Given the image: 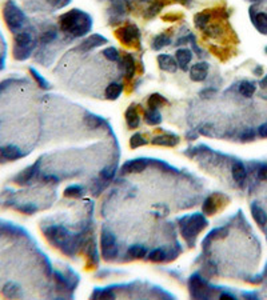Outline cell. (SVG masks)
<instances>
[{"label": "cell", "instance_id": "6da1fadb", "mask_svg": "<svg viewBox=\"0 0 267 300\" xmlns=\"http://www.w3.org/2000/svg\"><path fill=\"white\" fill-rule=\"evenodd\" d=\"M59 28L66 36L83 37L92 30V18L82 9L72 8L60 15Z\"/></svg>", "mask_w": 267, "mask_h": 300}, {"label": "cell", "instance_id": "7a4b0ae2", "mask_svg": "<svg viewBox=\"0 0 267 300\" xmlns=\"http://www.w3.org/2000/svg\"><path fill=\"white\" fill-rule=\"evenodd\" d=\"M44 236L54 247L60 248L66 255L72 256L79 245L78 236L71 235L65 227L52 226L44 228Z\"/></svg>", "mask_w": 267, "mask_h": 300}, {"label": "cell", "instance_id": "3957f363", "mask_svg": "<svg viewBox=\"0 0 267 300\" xmlns=\"http://www.w3.org/2000/svg\"><path fill=\"white\" fill-rule=\"evenodd\" d=\"M180 232L183 239L189 243L190 247H193L195 239L199 232H202L207 227V220L202 213H194L191 216H184L180 220Z\"/></svg>", "mask_w": 267, "mask_h": 300}, {"label": "cell", "instance_id": "277c9868", "mask_svg": "<svg viewBox=\"0 0 267 300\" xmlns=\"http://www.w3.org/2000/svg\"><path fill=\"white\" fill-rule=\"evenodd\" d=\"M36 47V40L33 39L30 31H20L15 33L14 37V48H12V55L19 61L27 60L33 51Z\"/></svg>", "mask_w": 267, "mask_h": 300}, {"label": "cell", "instance_id": "5b68a950", "mask_svg": "<svg viewBox=\"0 0 267 300\" xmlns=\"http://www.w3.org/2000/svg\"><path fill=\"white\" fill-rule=\"evenodd\" d=\"M3 19L7 28L12 33L20 32L26 23V15L12 0L5 1V4L3 5Z\"/></svg>", "mask_w": 267, "mask_h": 300}, {"label": "cell", "instance_id": "8992f818", "mask_svg": "<svg viewBox=\"0 0 267 300\" xmlns=\"http://www.w3.org/2000/svg\"><path fill=\"white\" fill-rule=\"evenodd\" d=\"M115 36L126 47L140 50V31L135 24H126L116 28Z\"/></svg>", "mask_w": 267, "mask_h": 300}, {"label": "cell", "instance_id": "52a82bcc", "mask_svg": "<svg viewBox=\"0 0 267 300\" xmlns=\"http://www.w3.org/2000/svg\"><path fill=\"white\" fill-rule=\"evenodd\" d=\"M190 295L195 299H208L214 296V290L206 283V280L200 277L198 273H195L190 277L189 282Z\"/></svg>", "mask_w": 267, "mask_h": 300}, {"label": "cell", "instance_id": "ba28073f", "mask_svg": "<svg viewBox=\"0 0 267 300\" xmlns=\"http://www.w3.org/2000/svg\"><path fill=\"white\" fill-rule=\"evenodd\" d=\"M100 249L104 260H112L118 255V247H116L115 236L111 232L103 230L100 235Z\"/></svg>", "mask_w": 267, "mask_h": 300}, {"label": "cell", "instance_id": "9c48e42d", "mask_svg": "<svg viewBox=\"0 0 267 300\" xmlns=\"http://www.w3.org/2000/svg\"><path fill=\"white\" fill-rule=\"evenodd\" d=\"M119 68L123 71V76L126 80L131 82L135 75H136V61L131 54L129 52H123V55L120 56Z\"/></svg>", "mask_w": 267, "mask_h": 300}, {"label": "cell", "instance_id": "30bf717a", "mask_svg": "<svg viewBox=\"0 0 267 300\" xmlns=\"http://www.w3.org/2000/svg\"><path fill=\"white\" fill-rule=\"evenodd\" d=\"M148 166L147 159L138 157V159H133L126 162L122 168H120V174L122 175H127V174H139V172L144 171Z\"/></svg>", "mask_w": 267, "mask_h": 300}, {"label": "cell", "instance_id": "8fae6325", "mask_svg": "<svg viewBox=\"0 0 267 300\" xmlns=\"http://www.w3.org/2000/svg\"><path fill=\"white\" fill-rule=\"evenodd\" d=\"M39 166H40V159H39L35 164L27 167V168L23 170L22 172H19L18 175L15 176V179H14L15 183H16V184H20V185L31 183V181L33 180V178L36 176L37 171H39Z\"/></svg>", "mask_w": 267, "mask_h": 300}, {"label": "cell", "instance_id": "7c38bea8", "mask_svg": "<svg viewBox=\"0 0 267 300\" xmlns=\"http://www.w3.org/2000/svg\"><path fill=\"white\" fill-rule=\"evenodd\" d=\"M107 39L104 36H101L99 33H94V35H90L88 37H86L83 42L79 44V47L76 50H79L80 52H87L91 51L94 48H98V47L106 44Z\"/></svg>", "mask_w": 267, "mask_h": 300}, {"label": "cell", "instance_id": "4fadbf2b", "mask_svg": "<svg viewBox=\"0 0 267 300\" xmlns=\"http://www.w3.org/2000/svg\"><path fill=\"white\" fill-rule=\"evenodd\" d=\"M208 68H210V65H208V63H206V61L195 63V64L191 65V68H190V79H191L193 82H197V83L204 82L208 75Z\"/></svg>", "mask_w": 267, "mask_h": 300}, {"label": "cell", "instance_id": "5bb4252c", "mask_svg": "<svg viewBox=\"0 0 267 300\" xmlns=\"http://www.w3.org/2000/svg\"><path fill=\"white\" fill-rule=\"evenodd\" d=\"M180 142V138L175 134L166 132L163 135H158L151 139L152 146H161V147H176Z\"/></svg>", "mask_w": 267, "mask_h": 300}, {"label": "cell", "instance_id": "9a60e30c", "mask_svg": "<svg viewBox=\"0 0 267 300\" xmlns=\"http://www.w3.org/2000/svg\"><path fill=\"white\" fill-rule=\"evenodd\" d=\"M157 60L158 65H159V68H161L162 71H166V72L174 74V72H176V69L179 68V67H178V63H176V59L174 56L167 55V54H161V55H158Z\"/></svg>", "mask_w": 267, "mask_h": 300}, {"label": "cell", "instance_id": "2e32d148", "mask_svg": "<svg viewBox=\"0 0 267 300\" xmlns=\"http://www.w3.org/2000/svg\"><path fill=\"white\" fill-rule=\"evenodd\" d=\"M214 15H215L214 14V9H203V11L198 12V14L194 16V24H195V27L200 30V31H203L207 24L211 23Z\"/></svg>", "mask_w": 267, "mask_h": 300}, {"label": "cell", "instance_id": "e0dca14e", "mask_svg": "<svg viewBox=\"0 0 267 300\" xmlns=\"http://www.w3.org/2000/svg\"><path fill=\"white\" fill-rule=\"evenodd\" d=\"M175 59L182 71H187L189 69V64L193 60V52L189 48H179L175 51Z\"/></svg>", "mask_w": 267, "mask_h": 300}, {"label": "cell", "instance_id": "ac0fdd59", "mask_svg": "<svg viewBox=\"0 0 267 300\" xmlns=\"http://www.w3.org/2000/svg\"><path fill=\"white\" fill-rule=\"evenodd\" d=\"M126 123L129 125L130 129H136L140 124V116H139L138 107L136 104H131V106L126 110L125 112Z\"/></svg>", "mask_w": 267, "mask_h": 300}, {"label": "cell", "instance_id": "d6986e66", "mask_svg": "<svg viewBox=\"0 0 267 300\" xmlns=\"http://www.w3.org/2000/svg\"><path fill=\"white\" fill-rule=\"evenodd\" d=\"M168 3H170L168 0H152L151 5L144 11L143 18L146 19V20H151V19L155 18V16H157V15L159 14L162 9L165 8Z\"/></svg>", "mask_w": 267, "mask_h": 300}, {"label": "cell", "instance_id": "ffe728a7", "mask_svg": "<svg viewBox=\"0 0 267 300\" xmlns=\"http://www.w3.org/2000/svg\"><path fill=\"white\" fill-rule=\"evenodd\" d=\"M0 156L4 160H18L24 156V153L16 146H5L0 148Z\"/></svg>", "mask_w": 267, "mask_h": 300}, {"label": "cell", "instance_id": "44dd1931", "mask_svg": "<svg viewBox=\"0 0 267 300\" xmlns=\"http://www.w3.org/2000/svg\"><path fill=\"white\" fill-rule=\"evenodd\" d=\"M171 44V33L170 32H163L159 33L157 36L152 39L151 42V48L155 51H159L165 47L170 46Z\"/></svg>", "mask_w": 267, "mask_h": 300}, {"label": "cell", "instance_id": "7402d4cb", "mask_svg": "<svg viewBox=\"0 0 267 300\" xmlns=\"http://www.w3.org/2000/svg\"><path fill=\"white\" fill-rule=\"evenodd\" d=\"M218 198H219V195H211V196H208V198L203 202L202 210L204 215H214V213L219 210Z\"/></svg>", "mask_w": 267, "mask_h": 300}, {"label": "cell", "instance_id": "603a6c76", "mask_svg": "<svg viewBox=\"0 0 267 300\" xmlns=\"http://www.w3.org/2000/svg\"><path fill=\"white\" fill-rule=\"evenodd\" d=\"M123 92V84L122 83H110L106 87L104 96L107 100H116Z\"/></svg>", "mask_w": 267, "mask_h": 300}, {"label": "cell", "instance_id": "cb8c5ba5", "mask_svg": "<svg viewBox=\"0 0 267 300\" xmlns=\"http://www.w3.org/2000/svg\"><path fill=\"white\" fill-rule=\"evenodd\" d=\"M231 172H233V178L236 183L242 184L244 180H246V176H247V170L246 167L243 166V163L240 162H235L233 164V168H231Z\"/></svg>", "mask_w": 267, "mask_h": 300}, {"label": "cell", "instance_id": "d4e9b609", "mask_svg": "<svg viewBox=\"0 0 267 300\" xmlns=\"http://www.w3.org/2000/svg\"><path fill=\"white\" fill-rule=\"evenodd\" d=\"M143 119L148 125H159L162 123V115L159 110L148 108L147 111H144V114H143Z\"/></svg>", "mask_w": 267, "mask_h": 300}, {"label": "cell", "instance_id": "484cf974", "mask_svg": "<svg viewBox=\"0 0 267 300\" xmlns=\"http://www.w3.org/2000/svg\"><path fill=\"white\" fill-rule=\"evenodd\" d=\"M166 104H168V100L165 96H162L161 93H151L147 100L148 108H151V110H159L161 107L166 106Z\"/></svg>", "mask_w": 267, "mask_h": 300}, {"label": "cell", "instance_id": "4316f807", "mask_svg": "<svg viewBox=\"0 0 267 300\" xmlns=\"http://www.w3.org/2000/svg\"><path fill=\"white\" fill-rule=\"evenodd\" d=\"M251 213H253L254 220L258 223L259 226L267 224V213L257 203L251 204Z\"/></svg>", "mask_w": 267, "mask_h": 300}, {"label": "cell", "instance_id": "83f0119b", "mask_svg": "<svg viewBox=\"0 0 267 300\" xmlns=\"http://www.w3.org/2000/svg\"><path fill=\"white\" fill-rule=\"evenodd\" d=\"M227 234H229V230H227V228H225V227H221V228H215V230H212V231L207 235V238L203 240V247L206 248V247H208V244L211 243L212 240L225 238Z\"/></svg>", "mask_w": 267, "mask_h": 300}, {"label": "cell", "instance_id": "f1b7e54d", "mask_svg": "<svg viewBox=\"0 0 267 300\" xmlns=\"http://www.w3.org/2000/svg\"><path fill=\"white\" fill-rule=\"evenodd\" d=\"M203 33L204 36L207 37H219L223 33V28H222L221 23L219 22H215V23H210L206 26V28L203 30Z\"/></svg>", "mask_w": 267, "mask_h": 300}, {"label": "cell", "instance_id": "f546056e", "mask_svg": "<svg viewBox=\"0 0 267 300\" xmlns=\"http://www.w3.org/2000/svg\"><path fill=\"white\" fill-rule=\"evenodd\" d=\"M255 90H257V86L253 83V82H249V80H244L239 84V88L238 91L242 96L244 97H251L255 93Z\"/></svg>", "mask_w": 267, "mask_h": 300}, {"label": "cell", "instance_id": "4dcf8cb0", "mask_svg": "<svg viewBox=\"0 0 267 300\" xmlns=\"http://www.w3.org/2000/svg\"><path fill=\"white\" fill-rule=\"evenodd\" d=\"M147 143H148V139L146 138L144 135L139 134V132L134 134L133 136L130 138V147L133 148V150L142 147V146H146Z\"/></svg>", "mask_w": 267, "mask_h": 300}, {"label": "cell", "instance_id": "1f68e13d", "mask_svg": "<svg viewBox=\"0 0 267 300\" xmlns=\"http://www.w3.org/2000/svg\"><path fill=\"white\" fill-rule=\"evenodd\" d=\"M127 254H129L130 258L142 259L146 256V254H147V249L144 248V247H142V245L135 244L130 247L129 251H127Z\"/></svg>", "mask_w": 267, "mask_h": 300}, {"label": "cell", "instance_id": "d6a6232c", "mask_svg": "<svg viewBox=\"0 0 267 300\" xmlns=\"http://www.w3.org/2000/svg\"><path fill=\"white\" fill-rule=\"evenodd\" d=\"M197 129H198L199 135H204V136H208V138H215V136H218V132H217V128H215V125L210 124V123H206V124H200Z\"/></svg>", "mask_w": 267, "mask_h": 300}, {"label": "cell", "instance_id": "836d02e7", "mask_svg": "<svg viewBox=\"0 0 267 300\" xmlns=\"http://www.w3.org/2000/svg\"><path fill=\"white\" fill-rule=\"evenodd\" d=\"M84 121H86V124L90 127V128L95 129V128H99L101 124H104L106 121L101 119L100 116H97V115H92V114H88V115H86V118H84Z\"/></svg>", "mask_w": 267, "mask_h": 300}, {"label": "cell", "instance_id": "e575fe53", "mask_svg": "<svg viewBox=\"0 0 267 300\" xmlns=\"http://www.w3.org/2000/svg\"><path fill=\"white\" fill-rule=\"evenodd\" d=\"M3 295L5 298H16V296L20 295V288H19L18 284L15 283H7L4 287H3Z\"/></svg>", "mask_w": 267, "mask_h": 300}, {"label": "cell", "instance_id": "d590c367", "mask_svg": "<svg viewBox=\"0 0 267 300\" xmlns=\"http://www.w3.org/2000/svg\"><path fill=\"white\" fill-rule=\"evenodd\" d=\"M30 74H31V76H33V80H35V82H36L37 86H39V87L43 88V90H50V88H51L50 83H48V82H47L46 79L43 78L42 75H40V74H39V72H37L36 69L33 68V67H31V68H30Z\"/></svg>", "mask_w": 267, "mask_h": 300}, {"label": "cell", "instance_id": "8d00e7d4", "mask_svg": "<svg viewBox=\"0 0 267 300\" xmlns=\"http://www.w3.org/2000/svg\"><path fill=\"white\" fill-rule=\"evenodd\" d=\"M56 37H58L56 28H50V30H47V31L43 32V35L40 36V43H42V44H50V43L55 40Z\"/></svg>", "mask_w": 267, "mask_h": 300}, {"label": "cell", "instance_id": "74e56055", "mask_svg": "<svg viewBox=\"0 0 267 300\" xmlns=\"http://www.w3.org/2000/svg\"><path fill=\"white\" fill-rule=\"evenodd\" d=\"M103 56L110 61H119L120 52L116 50L115 47H107L106 50H103Z\"/></svg>", "mask_w": 267, "mask_h": 300}, {"label": "cell", "instance_id": "f35d334b", "mask_svg": "<svg viewBox=\"0 0 267 300\" xmlns=\"http://www.w3.org/2000/svg\"><path fill=\"white\" fill-rule=\"evenodd\" d=\"M95 298H98V299H115V294L111 291L110 288H107V290L97 288L92 294V299H95Z\"/></svg>", "mask_w": 267, "mask_h": 300}, {"label": "cell", "instance_id": "ab89813d", "mask_svg": "<svg viewBox=\"0 0 267 300\" xmlns=\"http://www.w3.org/2000/svg\"><path fill=\"white\" fill-rule=\"evenodd\" d=\"M148 259H150L151 262H154V263H161V262H163V260H166V252L161 248L154 249V251L150 252V256H148Z\"/></svg>", "mask_w": 267, "mask_h": 300}, {"label": "cell", "instance_id": "60d3db41", "mask_svg": "<svg viewBox=\"0 0 267 300\" xmlns=\"http://www.w3.org/2000/svg\"><path fill=\"white\" fill-rule=\"evenodd\" d=\"M83 194V188L80 185H69L65 189V196L67 198H78Z\"/></svg>", "mask_w": 267, "mask_h": 300}, {"label": "cell", "instance_id": "b9f144b4", "mask_svg": "<svg viewBox=\"0 0 267 300\" xmlns=\"http://www.w3.org/2000/svg\"><path fill=\"white\" fill-rule=\"evenodd\" d=\"M15 208L18 210L19 212L27 213V215H33V213H35L37 211V207H36V206H35V204H33V203L22 204V206H18V207H15Z\"/></svg>", "mask_w": 267, "mask_h": 300}, {"label": "cell", "instance_id": "7bdbcfd3", "mask_svg": "<svg viewBox=\"0 0 267 300\" xmlns=\"http://www.w3.org/2000/svg\"><path fill=\"white\" fill-rule=\"evenodd\" d=\"M255 138V131L253 128H246L243 129L239 135V139L242 142H251Z\"/></svg>", "mask_w": 267, "mask_h": 300}, {"label": "cell", "instance_id": "ee69618b", "mask_svg": "<svg viewBox=\"0 0 267 300\" xmlns=\"http://www.w3.org/2000/svg\"><path fill=\"white\" fill-rule=\"evenodd\" d=\"M51 4V7L54 9L65 8L66 5H68L71 3V0H47Z\"/></svg>", "mask_w": 267, "mask_h": 300}, {"label": "cell", "instance_id": "f6af8a7d", "mask_svg": "<svg viewBox=\"0 0 267 300\" xmlns=\"http://www.w3.org/2000/svg\"><path fill=\"white\" fill-rule=\"evenodd\" d=\"M114 175H115V167L114 166L106 167V168L100 172V176L104 180H111L112 178H114Z\"/></svg>", "mask_w": 267, "mask_h": 300}, {"label": "cell", "instance_id": "bcb514c9", "mask_svg": "<svg viewBox=\"0 0 267 300\" xmlns=\"http://www.w3.org/2000/svg\"><path fill=\"white\" fill-rule=\"evenodd\" d=\"M163 20L165 22H179V20H182L183 19V15L182 14H167L163 16Z\"/></svg>", "mask_w": 267, "mask_h": 300}, {"label": "cell", "instance_id": "7dc6e473", "mask_svg": "<svg viewBox=\"0 0 267 300\" xmlns=\"http://www.w3.org/2000/svg\"><path fill=\"white\" fill-rule=\"evenodd\" d=\"M258 178L261 180H267V164L259 167L258 170Z\"/></svg>", "mask_w": 267, "mask_h": 300}, {"label": "cell", "instance_id": "c3c4849f", "mask_svg": "<svg viewBox=\"0 0 267 300\" xmlns=\"http://www.w3.org/2000/svg\"><path fill=\"white\" fill-rule=\"evenodd\" d=\"M258 135L261 138H267V123H263L258 127Z\"/></svg>", "mask_w": 267, "mask_h": 300}, {"label": "cell", "instance_id": "681fc988", "mask_svg": "<svg viewBox=\"0 0 267 300\" xmlns=\"http://www.w3.org/2000/svg\"><path fill=\"white\" fill-rule=\"evenodd\" d=\"M174 3H179V4L184 5L186 8H191L194 4V0H172Z\"/></svg>", "mask_w": 267, "mask_h": 300}, {"label": "cell", "instance_id": "f907efd6", "mask_svg": "<svg viewBox=\"0 0 267 300\" xmlns=\"http://www.w3.org/2000/svg\"><path fill=\"white\" fill-rule=\"evenodd\" d=\"M198 136H199L198 129H191V131H189V132L186 134V138L189 139V140H195Z\"/></svg>", "mask_w": 267, "mask_h": 300}, {"label": "cell", "instance_id": "816d5d0a", "mask_svg": "<svg viewBox=\"0 0 267 300\" xmlns=\"http://www.w3.org/2000/svg\"><path fill=\"white\" fill-rule=\"evenodd\" d=\"M217 92V90H215V88H207V90H203L202 92H200V95H202L203 97H210V96H212V95H214V93Z\"/></svg>", "mask_w": 267, "mask_h": 300}, {"label": "cell", "instance_id": "f5cc1de1", "mask_svg": "<svg viewBox=\"0 0 267 300\" xmlns=\"http://www.w3.org/2000/svg\"><path fill=\"white\" fill-rule=\"evenodd\" d=\"M219 299H231V300H234L235 296L231 295V294H229V292H223V294H221V296H219Z\"/></svg>", "mask_w": 267, "mask_h": 300}, {"label": "cell", "instance_id": "db71d44e", "mask_svg": "<svg viewBox=\"0 0 267 300\" xmlns=\"http://www.w3.org/2000/svg\"><path fill=\"white\" fill-rule=\"evenodd\" d=\"M254 75H257V76H261V75H263V68L261 67V65H257L255 68H254Z\"/></svg>", "mask_w": 267, "mask_h": 300}, {"label": "cell", "instance_id": "11a10c76", "mask_svg": "<svg viewBox=\"0 0 267 300\" xmlns=\"http://www.w3.org/2000/svg\"><path fill=\"white\" fill-rule=\"evenodd\" d=\"M259 86L262 88H267V75L262 79V80H261V82H259Z\"/></svg>", "mask_w": 267, "mask_h": 300}, {"label": "cell", "instance_id": "9f6ffc18", "mask_svg": "<svg viewBox=\"0 0 267 300\" xmlns=\"http://www.w3.org/2000/svg\"><path fill=\"white\" fill-rule=\"evenodd\" d=\"M243 296H246V298H253V299H257V295H255V294H251V292H250V294H243Z\"/></svg>", "mask_w": 267, "mask_h": 300}, {"label": "cell", "instance_id": "6f0895ef", "mask_svg": "<svg viewBox=\"0 0 267 300\" xmlns=\"http://www.w3.org/2000/svg\"><path fill=\"white\" fill-rule=\"evenodd\" d=\"M250 1H258V0H250Z\"/></svg>", "mask_w": 267, "mask_h": 300}, {"label": "cell", "instance_id": "680465c9", "mask_svg": "<svg viewBox=\"0 0 267 300\" xmlns=\"http://www.w3.org/2000/svg\"><path fill=\"white\" fill-rule=\"evenodd\" d=\"M265 51H266V54H267V47H266V48H265Z\"/></svg>", "mask_w": 267, "mask_h": 300}]
</instances>
